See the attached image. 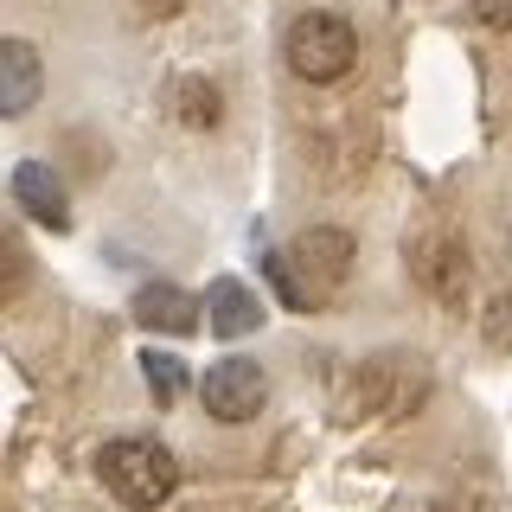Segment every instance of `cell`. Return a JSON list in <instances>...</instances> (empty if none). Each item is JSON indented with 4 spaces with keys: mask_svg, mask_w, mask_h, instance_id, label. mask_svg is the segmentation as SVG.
<instances>
[{
    "mask_svg": "<svg viewBox=\"0 0 512 512\" xmlns=\"http://www.w3.org/2000/svg\"><path fill=\"white\" fill-rule=\"evenodd\" d=\"M199 391H205V410H212L218 423H250V416H263L269 384H263V365L256 359H218Z\"/></svg>",
    "mask_w": 512,
    "mask_h": 512,
    "instance_id": "5b68a950",
    "label": "cell"
},
{
    "mask_svg": "<svg viewBox=\"0 0 512 512\" xmlns=\"http://www.w3.org/2000/svg\"><path fill=\"white\" fill-rule=\"evenodd\" d=\"M199 314H205V301H192L186 288H173V282L135 288V320L148 333H192V327H199Z\"/></svg>",
    "mask_w": 512,
    "mask_h": 512,
    "instance_id": "9c48e42d",
    "label": "cell"
},
{
    "mask_svg": "<svg viewBox=\"0 0 512 512\" xmlns=\"http://www.w3.org/2000/svg\"><path fill=\"white\" fill-rule=\"evenodd\" d=\"M135 7H141V13H148V20H167V13H180V7H186V0H135Z\"/></svg>",
    "mask_w": 512,
    "mask_h": 512,
    "instance_id": "5bb4252c",
    "label": "cell"
},
{
    "mask_svg": "<svg viewBox=\"0 0 512 512\" xmlns=\"http://www.w3.org/2000/svg\"><path fill=\"white\" fill-rule=\"evenodd\" d=\"M205 320H212L218 340H244V333L263 327V301H256L237 276H218L212 288H205Z\"/></svg>",
    "mask_w": 512,
    "mask_h": 512,
    "instance_id": "ba28073f",
    "label": "cell"
},
{
    "mask_svg": "<svg viewBox=\"0 0 512 512\" xmlns=\"http://www.w3.org/2000/svg\"><path fill=\"white\" fill-rule=\"evenodd\" d=\"M359 58V32L340 13H301L288 26V71L308 77V84H340Z\"/></svg>",
    "mask_w": 512,
    "mask_h": 512,
    "instance_id": "3957f363",
    "label": "cell"
},
{
    "mask_svg": "<svg viewBox=\"0 0 512 512\" xmlns=\"http://www.w3.org/2000/svg\"><path fill=\"white\" fill-rule=\"evenodd\" d=\"M263 269H269V282L282 288L288 308H314V301H327V288L346 282L352 237L333 231V224H314V231H301L282 256H263Z\"/></svg>",
    "mask_w": 512,
    "mask_h": 512,
    "instance_id": "6da1fadb",
    "label": "cell"
},
{
    "mask_svg": "<svg viewBox=\"0 0 512 512\" xmlns=\"http://www.w3.org/2000/svg\"><path fill=\"white\" fill-rule=\"evenodd\" d=\"M13 199H20V212L32 224H45V231H64V224H71L64 186H58V173L45 167V160H20V167H13Z\"/></svg>",
    "mask_w": 512,
    "mask_h": 512,
    "instance_id": "52a82bcc",
    "label": "cell"
},
{
    "mask_svg": "<svg viewBox=\"0 0 512 512\" xmlns=\"http://www.w3.org/2000/svg\"><path fill=\"white\" fill-rule=\"evenodd\" d=\"M352 397L365 404V416H404L423 404V372H404L397 359H378L352 378Z\"/></svg>",
    "mask_w": 512,
    "mask_h": 512,
    "instance_id": "8992f818",
    "label": "cell"
},
{
    "mask_svg": "<svg viewBox=\"0 0 512 512\" xmlns=\"http://www.w3.org/2000/svg\"><path fill=\"white\" fill-rule=\"evenodd\" d=\"M141 378H148V391L160 397V404H173V397H180L186 391V365L180 359H173V352H141Z\"/></svg>",
    "mask_w": 512,
    "mask_h": 512,
    "instance_id": "8fae6325",
    "label": "cell"
},
{
    "mask_svg": "<svg viewBox=\"0 0 512 512\" xmlns=\"http://www.w3.org/2000/svg\"><path fill=\"white\" fill-rule=\"evenodd\" d=\"M180 116L192 128H212L218 122V90L205 84V77H186V84H180Z\"/></svg>",
    "mask_w": 512,
    "mask_h": 512,
    "instance_id": "7c38bea8",
    "label": "cell"
},
{
    "mask_svg": "<svg viewBox=\"0 0 512 512\" xmlns=\"http://www.w3.org/2000/svg\"><path fill=\"white\" fill-rule=\"evenodd\" d=\"M404 263H410V276L423 282L442 308H461V301H468L474 256H468V244H461L455 231H416L410 250H404Z\"/></svg>",
    "mask_w": 512,
    "mask_h": 512,
    "instance_id": "277c9868",
    "label": "cell"
},
{
    "mask_svg": "<svg viewBox=\"0 0 512 512\" xmlns=\"http://www.w3.org/2000/svg\"><path fill=\"white\" fill-rule=\"evenodd\" d=\"M32 103H39V52L26 39H7L0 45V109L26 116Z\"/></svg>",
    "mask_w": 512,
    "mask_h": 512,
    "instance_id": "30bf717a",
    "label": "cell"
},
{
    "mask_svg": "<svg viewBox=\"0 0 512 512\" xmlns=\"http://www.w3.org/2000/svg\"><path fill=\"white\" fill-rule=\"evenodd\" d=\"M96 474H103V487L116 493L128 512H154V506H167L173 493H180V461H173V448L154 442V436L109 442L103 455H96Z\"/></svg>",
    "mask_w": 512,
    "mask_h": 512,
    "instance_id": "7a4b0ae2",
    "label": "cell"
},
{
    "mask_svg": "<svg viewBox=\"0 0 512 512\" xmlns=\"http://www.w3.org/2000/svg\"><path fill=\"white\" fill-rule=\"evenodd\" d=\"M468 13L487 32H512V0H468Z\"/></svg>",
    "mask_w": 512,
    "mask_h": 512,
    "instance_id": "4fadbf2b",
    "label": "cell"
}]
</instances>
